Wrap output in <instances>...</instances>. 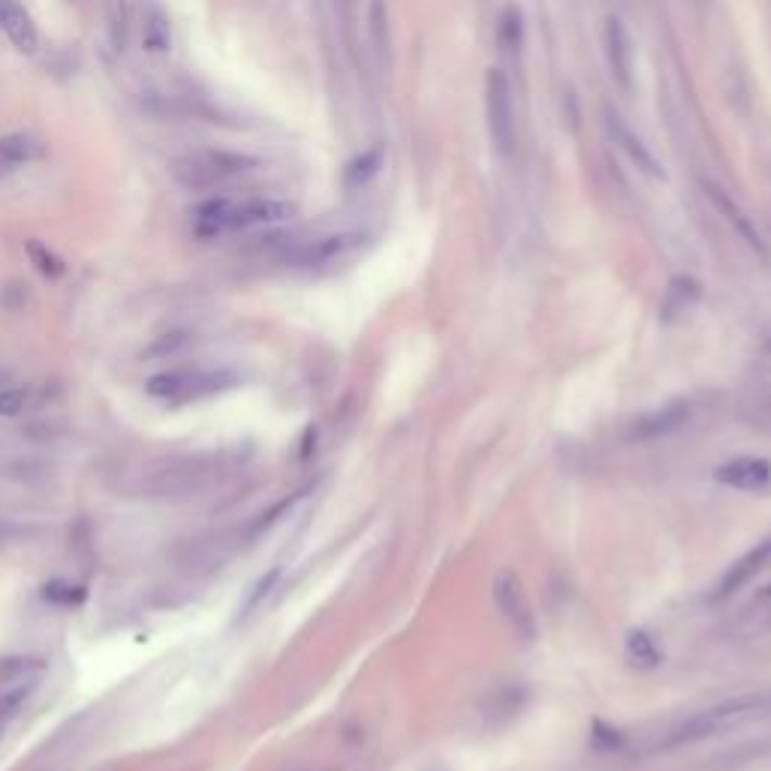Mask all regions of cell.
I'll return each mask as SVG.
<instances>
[{
  "label": "cell",
  "instance_id": "14",
  "mask_svg": "<svg viewBox=\"0 0 771 771\" xmlns=\"http://www.w3.org/2000/svg\"><path fill=\"white\" fill-rule=\"evenodd\" d=\"M103 22H106V40L112 46V52H127L130 34H133L130 3L127 0H103Z\"/></svg>",
  "mask_w": 771,
  "mask_h": 771
},
{
  "label": "cell",
  "instance_id": "19",
  "mask_svg": "<svg viewBox=\"0 0 771 771\" xmlns=\"http://www.w3.org/2000/svg\"><path fill=\"white\" fill-rule=\"evenodd\" d=\"M522 40H525V27H522V10L518 7H506L501 13V25H498V42L506 54H515L522 49Z\"/></svg>",
  "mask_w": 771,
  "mask_h": 771
},
{
  "label": "cell",
  "instance_id": "1",
  "mask_svg": "<svg viewBox=\"0 0 771 771\" xmlns=\"http://www.w3.org/2000/svg\"><path fill=\"white\" fill-rule=\"evenodd\" d=\"M250 166H254L250 157L232 154V151H193V154H181L169 163V172L184 190L203 193V190H215L232 178L244 176Z\"/></svg>",
  "mask_w": 771,
  "mask_h": 771
},
{
  "label": "cell",
  "instance_id": "9",
  "mask_svg": "<svg viewBox=\"0 0 771 771\" xmlns=\"http://www.w3.org/2000/svg\"><path fill=\"white\" fill-rule=\"evenodd\" d=\"M293 215H296V205L284 203V200H244V203H232L230 232L278 227V223L293 220Z\"/></svg>",
  "mask_w": 771,
  "mask_h": 771
},
{
  "label": "cell",
  "instance_id": "18",
  "mask_svg": "<svg viewBox=\"0 0 771 771\" xmlns=\"http://www.w3.org/2000/svg\"><path fill=\"white\" fill-rule=\"evenodd\" d=\"M142 42H145L149 52H169L172 49V27H169V18L157 7H149V13H145Z\"/></svg>",
  "mask_w": 771,
  "mask_h": 771
},
{
  "label": "cell",
  "instance_id": "3",
  "mask_svg": "<svg viewBox=\"0 0 771 771\" xmlns=\"http://www.w3.org/2000/svg\"><path fill=\"white\" fill-rule=\"evenodd\" d=\"M208 464L203 455H176L145 471L142 483L151 498H188L193 491H203L208 483Z\"/></svg>",
  "mask_w": 771,
  "mask_h": 771
},
{
  "label": "cell",
  "instance_id": "22",
  "mask_svg": "<svg viewBox=\"0 0 771 771\" xmlns=\"http://www.w3.org/2000/svg\"><path fill=\"white\" fill-rule=\"evenodd\" d=\"M30 404V393L25 386H0V416H18Z\"/></svg>",
  "mask_w": 771,
  "mask_h": 771
},
{
  "label": "cell",
  "instance_id": "5",
  "mask_svg": "<svg viewBox=\"0 0 771 771\" xmlns=\"http://www.w3.org/2000/svg\"><path fill=\"white\" fill-rule=\"evenodd\" d=\"M769 705L766 696H742V699H730V703H720L708 711H699L696 718H691L681 730H678L676 742H696V738H705V735H715V732H723L742 723V720L757 718L759 711Z\"/></svg>",
  "mask_w": 771,
  "mask_h": 771
},
{
  "label": "cell",
  "instance_id": "2",
  "mask_svg": "<svg viewBox=\"0 0 771 771\" xmlns=\"http://www.w3.org/2000/svg\"><path fill=\"white\" fill-rule=\"evenodd\" d=\"M235 377L227 371H163L149 380V395L160 404H190L230 389Z\"/></svg>",
  "mask_w": 771,
  "mask_h": 771
},
{
  "label": "cell",
  "instance_id": "4",
  "mask_svg": "<svg viewBox=\"0 0 771 771\" xmlns=\"http://www.w3.org/2000/svg\"><path fill=\"white\" fill-rule=\"evenodd\" d=\"M486 118L488 136L494 142V151L503 160H513L515 151V108H513V85L506 73L491 67L486 73Z\"/></svg>",
  "mask_w": 771,
  "mask_h": 771
},
{
  "label": "cell",
  "instance_id": "20",
  "mask_svg": "<svg viewBox=\"0 0 771 771\" xmlns=\"http://www.w3.org/2000/svg\"><path fill=\"white\" fill-rule=\"evenodd\" d=\"M380 160H383V151H380V149L359 154L356 160L347 163V172H344V184H347V188H362V184H368L371 178L377 176Z\"/></svg>",
  "mask_w": 771,
  "mask_h": 771
},
{
  "label": "cell",
  "instance_id": "17",
  "mask_svg": "<svg viewBox=\"0 0 771 771\" xmlns=\"http://www.w3.org/2000/svg\"><path fill=\"white\" fill-rule=\"evenodd\" d=\"M699 298V284L693 278H676L664 296V320H676L678 313H684L693 301Z\"/></svg>",
  "mask_w": 771,
  "mask_h": 771
},
{
  "label": "cell",
  "instance_id": "15",
  "mask_svg": "<svg viewBox=\"0 0 771 771\" xmlns=\"http://www.w3.org/2000/svg\"><path fill=\"white\" fill-rule=\"evenodd\" d=\"M40 157V142L27 133H10L0 136V169L13 172L22 169L27 163H34Z\"/></svg>",
  "mask_w": 771,
  "mask_h": 771
},
{
  "label": "cell",
  "instance_id": "6",
  "mask_svg": "<svg viewBox=\"0 0 771 771\" xmlns=\"http://www.w3.org/2000/svg\"><path fill=\"white\" fill-rule=\"evenodd\" d=\"M603 49H606V61L615 81L621 85L624 91L633 88V73H637V46L633 37L618 15H609V22L603 27Z\"/></svg>",
  "mask_w": 771,
  "mask_h": 771
},
{
  "label": "cell",
  "instance_id": "10",
  "mask_svg": "<svg viewBox=\"0 0 771 771\" xmlns=\"http://www.w3.org/2000/svg\"><path fill=\"white\" fill-rule=\"evenodd\" d=\"M699 188H703V193H705V200L708 203L715 205L718 208V215L730 223L732 230L738 232L742 239H745L757 254H762L766 257V244H762V239H759V232H757V227H754V220L742 211V205L735 203L730 196V190H723L718 184V181H711V178H699Z\"/></svg>",
  "mask_w": 771,
  "mask_h": 771
},
{
  "label": "cell",
  "instance_id": "8",
  "mask_svg": "<svg viewBox=\"0 0 771 771\" xmlns=\"http://www.w3.org/2000/svg\"><path fill=\"white\" fill-rule=\"evenodd\" d=\"M603 124H606V133H609V139L615 142V149L621 151L624 157L633 163L639 172H645L648 178H666L660 160H657V157L651 154L648 145L627 127V121H624L618 112L606 108V112H603Z\"/></svg>",
  "mask_w": 771,
  "mask_h": 771
},
{
  "label": "cell",
  "instance_id": "7",
  "mask_svg": "<svg viewBox=\"0 0 771 771\" xmlns=\"http://www.w3.org/2000/svg\"><path fill=\"white\" fill-rule=\"evenodd\" d=\"M491 594L498 600V609L506 621L513 624L522 637H534V615H530V603L522 588V579L515 576L513 569H501L491 582Z\"/></svg>",
  "mask_w": 771,
  "mask_h": 771
},
{
  "label": "cell",
  "instance_id": "16",
  "mask_svg": "<svg viewBox=\"0 0 771 771\" xmlns=\"http://www.w3.org/2000/svg\"><path fill=\"white\" fill-rule=\"evenodd\" d=\"M356 239L352 235H329V239H317L308 247H301L296 254L298 266H325L332 259L344 257L350 250Z\"/></svg>",
  "mask_w": 771,
  "mask_h": 771
},
{
  "label": "cell",
  "instance_id": "23",
  "mask_svg": "<svg viewBox=\"0 0 771 771\" xmlns=\"http://www.w3.org/2000/svg\"><path fill=\"white\" fill-rule=\"evenodd\" d=\"M27 257L34 259V266H37L40 274H46V278H57V274L64 271L61 259L54 257L49 247H42L40 242H27Z\"/></svg>",
  "mask_w": 771,
  "mask_h": 771
},
{
  "label": "cell",
  "instance_id": "11",
  "mask_svg": "<svg viewBox=\"0 0 771 771\" xmlns=\"http://www.w3.org/2000/svg\"><path fill=\"white\" fill-rule=\"evenodd\" d=\"M0 30L18 52L34 54L40 49V30L18 0H0Z\"/></svg>",
  "mask_w": 771,
  "mask_h": 771
},
{
  "label": "cell",
  "instance_id": "12",
  "mask_svg": "<svg viewBox=\"0 0 771 771\" xmlns=\"http://www.w3.org/2000/svg\"><path fill=\"white\" fill-rule=\"evenodd\" d=\"M718 483L738 491H759L771 483V461L750 459V455L727 461L718 467Z\"/></svg>",
  "mask_w": 771,
  "mask_h": 771
},
{
  "label": "cell",
  "instance_id": "21",
  "mask_svg": "<svg viewBox=\"0 0 771 771\" xmlns=\"http://www.w3.org/2000/svg\"><path fill=\"white\" fill-rule=\"evenodd\" d=\"M627 654H630V660H637L642 666L660 664V651L654 645V639H648L645 633H630L627 637Z\"/></svg>",
  "mask_w": 771,
  "mask_h": 771
},
{
  "label": "cell",
  "instance_id": "24",
  "mask_svg": "<svg viewBox=\"0 0 771 771\" xmlns=\"http://www.w3.org/2000/svg\"><path fill=\"white\" fill-rule=\"evenodd\" d=\"M769 350H771V344H769Z\"/></svg>",
  "mask_w": 771,
  "mask_h": 771
},
{
  "label": "cell",
  "instance_id": "13",
  "mask_svg": "<svg viewBox=\"0 0 771 771\" xmlns=\"http://www.w3.org/2000/svg\"><path fill=\"white\" fill-rule=\"evenodd\" d=\"M769 564H771V540L757 542L750 552H745V555L738 557V561L727 569V576H723V582H720V596L738 594V591H742L745 584L754 582Z\"/></svg>",
  "mask_w": 771,
  "mask_h": 771
}]
</instances>
